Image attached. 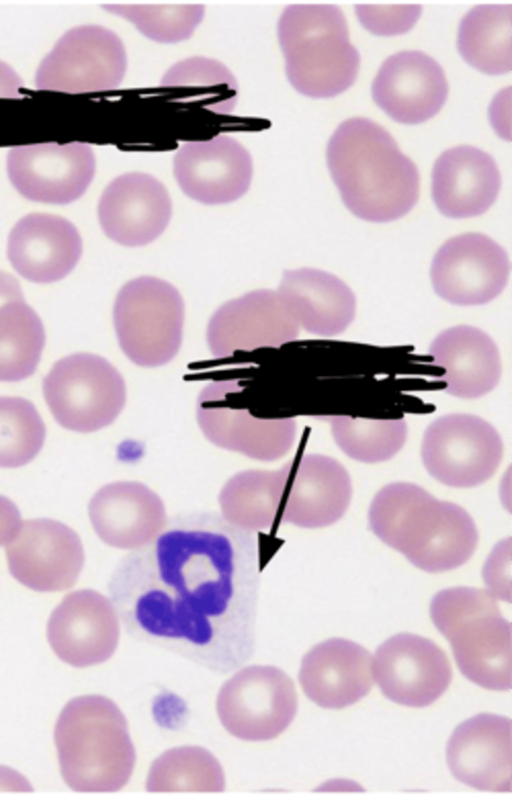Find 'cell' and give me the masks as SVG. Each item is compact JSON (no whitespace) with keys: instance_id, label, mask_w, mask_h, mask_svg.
<instances>
[{"instance_id":"cell-1","label":"cell","mask_w":512,"mask_h":800,"mask_svg":"<svg viewBox=\"0 0 512 800\" xmlns=\"http://www.w3.org/2000/svg\"><path fill=\"white\" fill-rule=\"evenodd\" d=\"M259 556L257 533L216 512L181 514L119 561L111 602L135 638L224 674L255 649Z\"/></svg>"},{"instance_id":"cell-2","label":"cell","mask_w":512,"mask_h":800,"mask_svg":"<svg viewBox=\"0 0 512 800\" xmlns=\"http://www.w3.org/2000/svg\"><path fill=\"white\" fill-rule=\"evenodd\" d=\"M326 159L343 203L361 219L393 221L418 200L417 166L384 127L368 118L341 122L329 139Z\"/></svg>"},{"instance_id":"cell-3","label":"cell","mask_w":512,"mask_h":800,"mask_svg":"<svg viewBox=\"0 0 512 800\" xmlns=\"http://www.w3.org/2000/svg\"><path fill=\"white\" fill-rule=\"evenodd\" d=\"M54 740L61 775L77 792H115L129 781L136 761L125 716L110 699L86 695L62 709Z\"/></svg>"},{"instance_id":"cell-4","label":"cell","mask_w":512,"mask_h":800,"mask_svg":"<svg viewBox=\"0 0 512 800\" xmlns=\"http://www.w3.org/2000/svg\"><path fill=\"white\" fill-rule=\"evenodd\" d=\"M278 39L291 85L313 98L334 97L356 80L358 50L342 10L332 4H292L278 21Z\"/></svg>"},{"instance_id":"cell-5","label":"cell","mask_w":512,"mask_h":800,"mask_svg":"<svg viewBox=\"0 0 512 800\" xmlns=\"http://www.w3.org/2000/svg\"><path fill=\"white\" fill-rule=\"evenodd\" d=\"M430 616L468 680L490 690L511 689V623L489 590H441L431 601Z\"/></svg>"},{"instance_id":"cell-6","label":"cell","mask_w":512,"mask_h":800,"mask_svg":"<svg viewBox=\"0 0 512 800\" xmlns=\"http://www.w3.org/2000/svg\"><path fill=\"white\" fill-rule=\"evenodd\" d=\"M113 322L119 345L132 362L143 367L161 366L180 349L184 302L168 282L139 277L118 292Z\"/></svg>"},{"instance_id":"cell-7","label":"cell","mask_w":512,"mask_h":800,"mask_svg":"<svg viewBox=\"0 0 512 800\" xmlns=\"http://www.w3.org/2000/svg\"><path fill=\"white\" fill-rule=\"evenodd\" d=\"M42 386L56 422L79 433L109 426L126 402L122 375L108 360L91 353H74L59 359Z\"/></svg>"},{"instance_id":"cell-8","label":"cell","mask_w":512,"mask_h":800,"mask_svg":"<svg viewBox=\"0 0 512 800\" xmlns=\"http://www.w3.org/2000/svg\"><path fill=\"white\" fill-rule=\"evenodd\" d=\"M297 694L291 678L269 665L247 666L221 687L216 701L223 727L246 741L279 736L297 712Z\"/></svg>"},{"instance_id":"cell-9","label":"cell","mask_w":512,"mask_h":800,"mask_svg":"<svg viewBox=\"0 0 512 800\" xmlns=\"http://www.w3.org/2000/svg\"><path fill=\"white\" fill-rule=\"evenodd\" d=\"M503 456L497 430L479 416H441L426 429L421 458L428 473L451 487L480 485L496 472Z\"/></svg>"},{"instance_id":"cell-10","label":"cell","mask_w":512,"mask_h":800,"mask_svg":"<svg viewBox=\"0 0 512 800\" xmlns=\"http://www.w3.org/2000/svg\"><path fill=\"white\" fill-rule=\"evenodd\" d=\"M127 68L124 44L112 30L81 25L61 36L41 61L35 75L38 89L67 93L111 90Z\"/></svg>"},{"instance_id":"cell-11","label":"cell","mask_w":512,"mask_h":800,"mask_svg":"<svg viewBox=\"0 0 512 800\" xmlns=\"http://www.w3.org/2000/svg\"><path fill=\"white\" fill-rule=\"evenodd\" d=\"M477 543V528L467 511L424 490L399 526L390 547L419 569L437 573L466 563Z\"/></svg>"},{"instance_id":"cell-12","label":"cell","mask_w":512,"mask_h":800,"mask_svg":"<svg viewBox=\"0 0 512 800\" xmlns=\"http://www.w3.org/2000/svg\"><path fill=\"white\" fill-rule=\"evenodd\" d=\"M239 389L236 380H221L201 391L196 416L204 436L220 448L255 460L274 461L283 457L295 441V419L252 415L232 402Z\"/></svg>"},{"instance_id":"cell-13","label":"cell","mask_w":512,"mask_h":800,"mask_svg":"<svg viewBox=\"0 0 512 800\" xmlns=\"http://www.w3.org/2000/svg\"><path fill=\"white\" fill-rule=\"evenodd\" d=\"M510 261L505 249L481 233L447 240L436 252L430 270L435 292L461 306L482 305L505 288Z\"/></svg>"},{"instance_id":"cell-14","label":"cell","mask_w":512,"mask_h":800,"mask_svg":"<svg viewBox=\"0 0 512 800\" xmlns=\"http://www.w3.org/2000/svg\"><path fill=\"white\" fill-rule=\"evenodd\" d=\"M11 575L39 592L71 588L83 569L85 555L78 534L64 523L40 518L22 522L5 546Z\"/></svg>"},{"instance_id":"cell-15","label":"cell","mask_w":512,"mask_h":800,"mask_svg":"<svg viewBox=\"0 0 512 800\" xmlns=\"http://www.w3.org/2000/svg\"><path fill=\"white\" fill-rule=\"evenodd\" d=\"M7 173L26 199L64 205L80 198L89 187L95 156L83 142L16 146L8 152Z\"/></svg>"},{"instance_id":"cell-16","label":"cell","mask_w":512,"mask_h":800,"mask_svg":"<svg viewBox=\"0 0 512 800\" xmlns=\"http://www.w3.org/2000/svg\"><path fill=\"white\" fill-rule=\"evenodd\" d=\"M372 672L386 698L416 708L435 702L452 680L446 653L432 640L411 633L383 642L375 651Z\"/></svg>"},{"instance_id":"cell-17","label":"cell","mask_w":512,"mask_h":800,"mask_svg":"<svg viewBox=\"0 0 512 800\" xmlns=\"http://www.w3.org/2000/svg\"><path fill=\"white\" fill-rule=\"evenodd\" d=\"M120 635L118 614L106 596L92 589L69 593L53 610L47 625L52 650L74 667L107 661Z\"/></svg>"},{"instance_id":"cell-18","label":"cell","mask_w":512,"mask_h":800,"mask_svg":"<svg viewBox=\"0 0 512 800\" xmlns=\"http://www.w3.org/2000/svg\"><path fill=\"white\" fill-rule=\"evenodd\" d=\"M299 324L277 291L256 290L223 304L211 317L207 342L212 354L279 347L298 337Z\"/></svg>"},{"instance_id":"cell-19","label":"cell","mask_w":512,"mask_h":800,"mask_svg":"<svg viewBox=\"0 0 512 800\" xmlns=\"http://www.w3.org/2000/svg\"><path fill=\"white\" fill-rule=\"evenodd\" d=\"M371 93L375 103L395 121L418 124L442 108L448 83L434 58L421 50H402L381 64Z\"/></svg>"},{"instance_id":"cell-20","label":"cell","mask_w":512,"mask_h":800,"mask_svg":"<svg viewBox=\"0 0 512 800\" xmlns=\"http://www.w3.org/2000/svg\"><path fill=\"white\" fill-rule=\"evenodd\" d=\"M173 166L182 191L204 204L237 200L249 189L253 173L247 149L227 135L185 142L176 152Z\"/></svg>"},{"instance_id":"cell-21","label":"cell","mask_w":512,"mask_h":800,"mask_svg":"<svg viewBox=\"0 0 512 800\" xmlns=\"http://www.w3.org/2000/svg\"><path fill=\"white\" fill-rule=\"evenodd\" d=\"M172 204L166 187L152 175L129 172L114 178L98 203L105 235L124 246L146 245L166 229Z\"/></svg>"},{"instance_id":"cell-22","label":"cell","mask_w":512,"mask_h":800,"mask_svg":"<svg viewBox=\"0 0 512 800\" xmlns=\"http://www.w3.org/2000/svg\"><path fill=\"white\" fill-rule=\"evenodd\" d=\"M511 720L477 714L451 734L446 759L452 775L481 791L510 792L512 776Z\"/></svg>"},{"instance_id":"cell-23","label":"cell","mask_w":512,"mask_h":800,"mask_svg":"<svg viewBox=\"0 0 512 800\" xmlns=\"http://www.w3.org/2000/svg\"><path fill=\"white\" fill-rule=\"evenodd\" d=\"M90 522L107 545L137 550L152 542L168 518L159 495L138 481H115L102 486L88 505Z\"/></svg>"},{"instance_id":"cell-24","label":"cell","mask_w":512,"mask_h":800,"mask_svg":"<svg viewBox=\"0 0 512 800\" xmlns=\"http://www.w3.org/2000/svg\"><path fill=\"white\" fill-rule=\"evenodd\" d=\"M82 255V239L64 217L31 213L11 229L7 257L14 270L28 281L47 284L62 280Z\"/></svg>"},{"instance_id":"cell-25","label":"cell","mask_w":512,"mask_h":800,"mask_svg":"<svg viewBox=\"0 0 512 800\" xmlns=\"http://www.w3.org/2000/svg\"><path fill=\"white\" fill-rule=\"evenodd\" d=\"M299 682L306 696L318 706L342 709L370 692L372 656L351 640H325L302 658Z\"/></svg>"},{"instance_id":"cell-26","label":"cell","mask_w":512,"mask_h":800,"mask_svg":"<svg viewBox=\"0 0 512 800\" xmlns=\"http://www.w3.org/2000/svg\"><path fill=\"white\" fill-rule=\"evenodd\" d=\"M351 495V479L341 463L325 455H303L292 466L281 522L304 528L331 525L344 515Z\"/></svg>"},{"instance_id":"cell-27","label":"cell","mask_w":512,"mask_h":800,"mask_svg":"<svg viewBox=\"0 0 512 800\" xmlns=\"http://www.w3.org/2000/svg\"><path fill=\"white\" fill-rule=\"evenodd\" d=\"M501 176L495 160L471 145L445 150L432 170V198L450 218H468L486 212L495 202Z\"/></svg>"},{"instance_id":"cell-28","label":"cell","mask_w":512,"mask_h":800,"mask_svg":"<svg viewBox=\"0 0 512 800\" xmlns=\"http://www.w3.org/2000/svg\"><path fill=\"white\" fill-rule=\"evenodd\" d=\"M429 354L443 368L445 391L460 398H478L490 392L501 376V360L493 339L474 326L458 325L433 340Z\"/></svg>"},{"instance_id":"cell-29","label":"cell","mask_w":512,"mask_h":800,"mask_svg":"<svg viewBox=\"0 0 512 800\" xmlns=\"http://www.w3.org/2000/svg\"><path fill=\"white\" fill-rule=\"evenodd\" d=\"M277 292L299 326L316 335H338L355 317L356 298L352 290L323 270H286Z\"/></svg>"},{"instance_id":"cell-30","label":"cell","mask_w":512,"mask_h":800,"mask_svg":"<svg viewBox=\"0 0 512 800\" xmlns=\"http://www.w3.org/2000/svg\"><path fill=\"white\" fill-rule=\"evenodd\" d=\"M293 463L278 470L249 469L233 475L220 491V514L245 531L269 528L281 508Z\"/></svg>"},{"instance_id":"cell-31","label":"cell","mask_w":512,"mask_h":800,"mask_svg":"<svg viewBox=\"0 0 512 800\" xmlns=\"http://www.w3.org/2000/svg\"><path fill=\"white\" fill-rule=\"evenodd\" d=\"M512 5L481 4L461 19L457 47L471 66L490 75L507 73L512 68Z\"/></svg>"},{"instance_id":"cell-32","label":"cell","mask_w":512,"mask_h":800,"mask_svg":"<svg viewBox=\"0 0 512 800\" xmlns=\"http://www.w3.org/2000/svg\"><path fill=\"white\" fill-rule=\"evenodd\" d=\"M42 320L25 299L0 305V381L18 382L32 376L45 347Z\"/></svg>"},{"instance_id":"cell-33","label":"cell","mask_w":512,"mask_h":800,"mask_svg":"<svg viewBox=\"0 0 512 800\" xmlns=\"http://www.w3.org/2000/svg\"><path fill=\"white\" fill-rule=\"evenodd\" d=\"M225 775L205 748L181 746L167 750L152 763L146 780L149 792H222Z\"/></svg>"},{"instance_id":"cell-34","label":"cell","mask_w":512,"mask_h":800,"mask_svg":"<svg viewBox=\"0 0 512 800\" xmlns=\"http://www.w3.org/2000/svg\"><path fill=\"white\" fill-rule=\"evenodd\" d=\"M329 422L340 449L349 457L366 463L392 458L404 445L407 424L404 418L369 419L346 415H322Z\"/></svg>"},{"instance_id":"cell-35","label":"cell","mask_w":512,"mask_h":800,"mask_svg":"<svg viewBox=\"0 0 512 800\" xmlns=\"http://www.w3.org/2000/svg\"><path fill=\"white\" fill-rule=\"evenodd\" d=\"M161 86L181 90L189 98L204 101L217 113H229L236 102L237 82L221 62L191 57L177 62L163 76Z\"/></svg>"},{"instance_id":"cell-36","label":"cell","mask_w":512,"mask_h":800,"mask_svg":"<svg viewBox=\"0 0 512 800\" xmlns=\"http://www.w3.org/2000/svg\"><path fill=\"white\" fill-rule=\"evenodd\" d=\"M45 424L35 405L18 396H0V467L17 468L41 451Z\"/></svg>"},{"instance_id":"cell-37","label":"cell","mask_w":512,"mask_h":800,"mask_svg":"<svg viewBox=\"0 0 512 800\" xmlns=\"http://www.w3.org/2000/svg\"><path fill=\"white\" fill-rule=\"evenodd\" d=\"M108 11L131 21L146 37L164 43L188 39L202 21V4H108Z\"/></svg>"},{"instance_id":"cell-38","label":"cell","mask_w":512,"mask_h":800,"mask_svg":"<svg viewBox=\"0 0 512 800\" xmlns=\"http://www.w3.org/2000/svg\"><path fill=\"white\" fill-rule=\"evenodd\" d=\"M355 11L362 25L374 34L395 35L408 31L417 21L421 5L379 6L357 4Z\"/></svg>"},{"instance_id":"cell-39","label":"cell","mask_w":512,"mask_h":800,"mask_svg":"<svg viewBox=\"0 0 512 800\" xmlns=\"http://www.w3.org/2000/svg\"><path fill=\"white\" fill-rule=\"evenodd\" d=\"M511 539L500 541L487 558L483 578L489 591L497 598L510 601Z\"/></svg>"},{"instance_id":"cell-40","label":"cell","mask_w":512,"mask_h":800,"mask_svg":"<svg viewBox=\"0 0 512 800\" xmlns=\"http://www.w3.org/2000/svg\"><path fill=\"white\" fill-rule=\"evenodd\" d=\"M21 524V514L16 504L8 497L0 495V546L16 535Z\"/></svg>"},{"instance_id":"cell-41","label":"cell","mask_w":512,"mask_h":800,"mask_svg":"<svg viewBox=\"0 0 512 800\" xmlns=\"http://www.w3.org/2000/svg\"><path fill=\"white\" fill-rule=\"evenodd\" d=\"M22 86V79L16 71L0 60V98L19 97Z\"/></svg>"},{"instance_id":"cell-42","label":"cell","mask_w":512,"mask_h":800,"mask_svg":"<svg viewBox=\"0 0 512 800\" xmlns=\"http://www.w3.org/2000/svg\"><path fill=\"white\" fill-rule=\"evenodd\" d=\"M19 281L11 274L0 270V305L10 300H23Z\"/></svg>"}]
</instances>
